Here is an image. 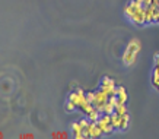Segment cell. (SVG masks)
<instances>
[{
  "mask_svg": "<svg viewBox=\"0 0 159 139\" xmlns=\"http://www.w3.org/2000/svg\"><path fill=\"white\" fill-rule=\"evenodd\" d=\"M129 122H130V116H129V113H127V114H124L123 117H121V125H120L121 132H124V130L129 127Z\"/></svg>",
  "mask_w": 159,
  "mask_h": 139,
  "instance_id": "cell-7",
  "label": "cell"
},
{
  "mask_svg": "<svg viewBox=\"0 0 159 139\" xmlns=\"http://www.w3.org/2000/svg\"><path fill=\"white\" fill-rule=\"evenodd\" d=\"M76 108H77V106L75 104V103H72V101H67V103H66V106H64V110L67 111V113H73Z\"/></svg>",
  "mask_w": 159,
  "mask_h": 139,
  "instance_id": "cell-10",
  "label": "cell"
},
{
  "mask_svg": "<svg viewBox=\"0 0 159 139\" xmlns=\"http://www.w3.org/2000/svg\"><path fill=\"white\" fill-rule=\"evenodd\" d=\"M140 2H143V0H140Z\"/></svg>",
  "mask_w": 159,
  "mask_h": 139,
  "instance_id": "cell-18",
  "label": "cell"
},
{
  "mask_svg": "<svg viewBox=\"0 0 159 139\" xmlns=\"http://www.w3.org/2000/svg\"><path fill=\"white\" fill-rule=\"evenodd\" d=\"M86 100L89 101V103H92V104H93V101H95V92H88V94H86Z\"/></svg>",
  "mask_w": 159,
  "mask_h": 139,
  "instance_id": "cell-15",
  "label": "cell"
},
{
  "mask_svg": "<svg viewBox=\"0 0 159 139\" xmlns=\"http://www.w3.org/2000/svg\"><path fill=\"white\" fill-rule=\"evenodd\" d=\"M145 15H146V25L153 24V6L145 7Z\"/></svg>",
  "mask_w": 159,
  "mask_h": 139,
  "instance_id": "cell-5",
  "label": "cell"
},
{
  "mask_svg": "<svg viewBox=\"0 0 159 139\" xmlns=\"http://www.w3.org/2000/svg\"><path fill=\"white\" fill-rule=\"evenodd\" d=\"M69 101H72V103H75L76 106H79V103H80V95L77 94V91L69 94Z\"/></svg>",
  "mask_w": 159,
  "mask_h": 139,
  "instance_id": "cell-8",
  "label": "cell"
},
{
  "mask_svg": "<svg viewBox=\"0 0 159 139\" xmlns=\"http://www.w3.org/2000/svg\"><path fill=\"white\" fill-rule=\"evenodd\" d=\"M116 113L120 116L127 114V108H125V104H117L116 106Z\"/></svg>",
  "mask_w": 159,
  "mask_h": 139,
  "instance_id": "cell-9",
  "label": "cell"
},
{
  "mask_svg": "<svg viewBox=\"0 0 159 139\" xmlns=\"http://www.w3.org/2000/svg\"><path fill=\"white\" fill-rule=\"evenodd\" d=\"M101 116H102V113L99 110H97V108H95V110L93 111H91V113H89V114H88V119L91 120V122H98V120L101 119Z\"/></svg>",
  "mask_w": 159,
  "mask_h": 139,
  "instance_id": "cell-6",
  "label": "cell"
},
{
  "mask_svg": "<svg viewBox=\"0 0 159 139\" xmlns=\"http://www.w3.org/2000/svg\"><path fill=\"white\" fill-rule=\"evenodd\" d=\"M152 85H153L155 89L159 86V75H153V76H152Z\"/></svg>",
  "mask_w": 159,
  "mask_h": 139,
  "instance_id": "cell-14",
  "label": "cell"
},
{
  "mask_svg": "<svg viewBox=\"0 0 159 139\" xmlns=\"http://www.w3.org/2000/svg\"><path fill=\"white\" fill-rule=\"evenodd\" d=\"M51 138L66 139V138H69V133H67V132H53V133H51Z\"/></svg>",
  "mask_w": 159,
  "mask_h": 139,
  "instance_id": "cell-11",
  "label": "cell"
},
{
  "mask_svg": "<svg viewBox=\"0 0 159 139\" xmlns=\"http://www.w3.org/2000/svg\"><path fill=\"white\" fill-rule=\"evenodd\" d=\"M133 13H134V9H133L130 5L125 6V7H124V15L127 16V18H129V19H130L131 16H133Z\"/></svg>",
  "mask_w": 159,
  "mask_h": 139,
  "instance_id": "cell-12",
  "label": "cell"
},
{
  "mask_svg": "<svg viewBox=\"0 0 159 139\" xmlns=\"http://www.w3.org/2000/svg\"><path fill=\"white\" fill-rule=\"evenodd\" d=\"M127 101V92H125L124 86H118L117 88V104H125Z\"/></svg>",
  "mask_w": 159,
  "mask_h": 139,
  "instance_id": "cell-3",
  "label": "cell"
},
{
  "mask_svg": "<svg viewBox=\"0 0 159 139\" xmlns=\"http://www.w3.org/2000/svg\"><path fill=\"white\" fill-rule=\"evenodd\" d=\"M142 5L145 6V7H149V6H152V0H143Z\"/></svg>",
  "mask_w": 159,
  "mask_h": 139,
  "instance_id": "cell-17",
  "label": "cell"
},
{
  "mask_svg": "<svg viewBox=\"0 0 159 139\" xmlns=\"http://www.w3.org/2000/svg\"><path fill=\"white\" fill-rule=\"evenodd\" d=\"M20 139H34L35 135L34 133H24V135H19Z\"/></svg>",
  "mask_w": 159,
  "mask_h": 139,
  "instance_id": "cell-16",
  "label": "cell"
},
{
  "mask_svg": "<svg viewBox=\"0 0 159 139\" xmlns=\"http://www.w3.org/2000/svg\"><path fill=\"white\" fill-rule=\"evenodd\" d=\"M130 22L136 26H143L146 25V15H145V6H142L140 9H137L130 18Z\"/></svg>",
  "mask_w": 159,
  "mask_h": 139,
  "instance_id": "cell-2",
  "label": "cell"
},
{
  "mask_svg": "<svg viewBox=\"0 0 159 139\" xmlns=\"http://www.w3.org/2000/svg\"><path fill=\"white\" fill-rule=\"evenodd\" d=\"M121 117L123 116H120V114H117L116 111L111 114V125L114 126V129L116 130H120V125H121Z\"/></svg>",
  "mask_w": 159,
  "mask_h": 139,
  "instance_id": "cell-4",
  "label": "cell"
},
{
  "mask_svg": "<svg viewBox=\"0 0 159 139\" xmlns=\"http://www.w3.org/2000/svg\"><path fill=\"white\" fill-rule=\"evenodd\" d=\"M153 24H159V7L153 6Z\"/></svg>",
  "mask_w": 159,
  "mask_h": 139,
  "instance_id": "cell-13",
  "label": "cell"
},
{
  "mask_svg": "<svg viewBox=\"0 0 159 139\" xmlns=\"http://www.w3.org/2000/svg\"><path fill=\"white\" fill-rule=\"evenodd\" d=\"M140 48H142V46H140L139 40H136V38L130 40V43H129L124 54H123V63H124L125 66H131V65L136 62Z\"/></svg>",
  "mask_w": 159,
  "mask_h": 139,
  "instance_id": "cell-1",
  "label": "cell"
}]
</instances>
